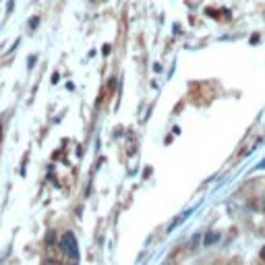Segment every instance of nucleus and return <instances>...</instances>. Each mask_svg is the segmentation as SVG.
I'll return each instance as SVG.
<instances>
[{"label":"nucleus","instance_id":"obj_1","mask_svg":"<svg viewBox=\"0 0 265 265\" xmlns=\"http://www.w3.org/2000/svg\"><path fill=\"white\" fill-rule=\"evenodd\" d=\"M60 249L64 251L66 257L71 259H79V245H77V238L73 232H64L60 238Z\"/></svg>","mask_w":265,"mask_h":265},{"label":"nucleus","instance_id":"obj_2","mask_svg":"<svg viewBox=\"0 0 265 265\" xmlns=\"http://www.w3.org/2000/svg\"><path fill=\"white\" fill-rule=\"evenodd\" d=\"M217 238H219L217 232H209V234H205V238H203V245L209 247V245H213V242H217Z\"/></svg>","mask_w":265,"mask_h":265},{"label":"nucleus","instance_id":"obj_3","mask_svg":"<svg viewBox=\"0 0 265 265\" xmlns=\"http://www.w3.org/2000/svg\"><path fill=\"white\" fill-rule=\"evenodd\" d=\"M257 168H259V170H265V160H261V162H259V166H257Z\"/></svg>","mask_w":265,"mask_h":265},{"label":"nucleus","instance_id":"obj_4","mask_svg":"<svg viewBox=\"0 0 265 265\" xmlns=\"http://www.w3.org/2000/svg\"><path fill=\"white\" fill-rule=\"evenodd\" d=\"M259 257H261V259H263V261H265V247H263V249H261V253H259Z\"/></svg>","mask_w":265,"mask_h":265},{"label":"nucleus","instance_id":"obj_5","mask_svg":"<svg viewBox=\"0 0 265 265\" xmlns=\"http://www.w3.org/2000/svg\"><path fill=\"white\" fill-rule=\"evenodd\" d=\"M261 209L265 211V197H263V203H261Z\"/></svg>","mask_w":265,"mask_h":265}]
</instances>
